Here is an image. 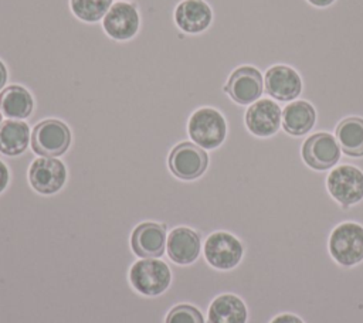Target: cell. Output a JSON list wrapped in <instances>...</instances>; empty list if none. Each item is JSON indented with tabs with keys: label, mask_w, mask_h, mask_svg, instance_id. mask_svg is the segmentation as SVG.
I'll return each instance as SVG.
<instances>
[{
	"label": "cell",
	"mask_w": 363,
	"mask_h": 323,
	"mask_svg": "<svg viewBox=\"0 0 363 323\" xmlns=\"http://www.w3.org/2000/svg\"><path fill=\"white\" fill-rule=\"evenodd\" d=\"M328 252L340 266L352 268L363 261V225L346 221L336 225L328 238Z\"/></svg>",
	"instance_id": "1"
},
{
	"label": "cell",
	"mask_w": 363,
	"mask_h": 323,
	"mask_svg": "<svg viewBox=\"0 0 363 323\" xmlns=\"http://www.w3.org/2000/svg\"><path fill=\"white\" fill-rule=\"evenodd\" d=\"M189 135L197 146L203 149H216L225 139V119L213 108H200L190 116Z\"/></svg>",
	"instance_id": "2"
},
{
	"label": "cell",
	"mask_w": 363,
	"mask_h": 323,
	"mask_svg": "<svg viewBox=\"0 0 363 323\" xmlns=\"http://www.w3.org/2000/svg\"><path fill=\"white\" fill-rule=\"evenodd\" d=\"M329 194L345 208L363 200V171L352 164H340L326 177Z\"/></svg>",
	"instance_id": "3"
},
{
	"label": "cell",
	"mask_w": 363,
	"mask_h": 323,
	"mask_svg": "<svg viewBox=\"0 0 363 323\" xmlns=\"http://www.w3.org/2000/svg\"><path fill=\"white\" fill-rule=\"evenodd\" d=\"M129 278L138 292L146 296H156L167 289L170 283V269L164 262L156 258H142L130 268Z\"/></svg>",
	"instance_id": "4"
},
{
	"label": "cell",
	"mask_w": 363,
	"mask_h": 323,
	"mask_svg": "<svg viewBox=\"0 0 363 323\" xmlns=\"http://www.w3.org/2000/svg\"><path fill=\"white\" fill-rule=\"evenodd\" d=\"M71 143L68 126L57 119L40 122L31 133V147L43 157H57L67 152Z\"/></svg>",
	"instance_id": "5"
},
{
	"label": "cell",
	"mask_w": 363,
	"mask_h": 323,
	"mask_svg": "<svg viewBox=\"0 0 363 323\" xmlns=\"http://www.w3.org/2000/svg\"><path fill=\"white\" fill-rule=\"evenodd\" d=\"M244 255L242 242L230 232H213L204 244V256L207 262L221 271L237 266Z\"/></svg>",
	"instance_id": "6"
},
{
	"label": "cell",
	"mask_w": 363,
	"mask_h": 323,
	"mask_svg": "<svg viewBox=\"0 0 363 323\" xmlns=\"http://www.w3.org/2000/svg\"><path fill=\"white\" fill-rule=\"evenodd\" d=\"M208 164V156L203 147L183 142L172 149L169 154L170 171L182 180H194L200 177Z\"/></svg>",
	"instance_id": "7"
},
{
	"label": "cell",
	"mask_w": 363,
	"mask_h": 323,
	"mask_svg": "<svg viewBox=\"0 0 363 323\" xmlns=\"http://www.w3.org/2000/svg\"><path fill=\"white\" fill-rule=\"evenodd\" d=\"M301 154L311 169L322 171L332 169L339 162L340 146L330 133L319 132L302 143Z\"/></svg>",
	"instance_id": "8"
},
{
	"label": "cell",
	"mask_w": 363,
	"mask_h": 323,
	"mask_svg": "<svg viewBox=\"0 0 363 323\" xmlns=\"http://www.w3.org/2000/svg\"><path fill=\"white\" fill-rule=\"evenodd\" d=\"M224 91L240 105H250L259 99L264 91L261 72L250 65L237 68L228 78Z\"/></svg>",
	"instance_id": "9"
},
{
	"label": "cell",
	"mask_w": 363,
	"mask_h": 323,
	"mask_svg": "<svg viewBox=\"0 0 363 323\" xmlns=\"http://www.w3.org/2000/svg\"><path fill=\"white\" fill-rule=\"evenodd\" d=\"M28 178L33 188L41 194H54L65 183V166L55 157H38L28 170Z\"/></svg>",
	"instance_id": "10"
},
{
	"label": "cell",
	"mask_w": 363,
	"mask_h": 323,
	"mask_svg": "<svg viewBox=\"0 0 363 323\" xmlns=\"http://www.w3.org/2000/svg\"><path fill=\"white\" fill-rule=\"evenodd\" d=\"M282 123V110L271 99L255 101L245 113L248 130L259 137H268L278 132Z\"/></svg>",
	"instance_id": "11"
},
{
	"label": "cell",
	"mask_w": 363,
	"mask_h": 323,
	"mask_svg": "<svg viewBox=\"0 0 363 323\" xmlns=\"http://www.w3.org/2000/svg\"><path fill=\"white\" fill-rule=\"evenodd\" d=\"M166 227L156 222H142L130 238L133 252L140 258H159L166 246Z\"/></svg>",
	"instance_id": "12"
},
{
	"label": "cell",
	"mask_w": 363,
	"mask_h": 323,
	"mask_svg": "<svg viewBox=\"0 0 363 323\" xmlns=\"http://www.w3.org/2000/svg\"><path fill=\"white\" fill-rule=\"evenodd\" d=\"M265 91L277 101H294L302 89V81L288 65H275L265 74Z\"/></svg>",
	"instance_id": "13"
},
{
	"label": "cell",
	"mask_w": 363,
	"mask_h": 323,
	"mask_svg": "<svg viewBox=\"0 0 363 323\" xmlns=\"http://www.w3.org/2000/svg\"><path fill=\"white\" fill-rule=\"evenodd\" d=\"M104 28L115 40H129L139 28V14L129 3H115L105 14Z\"/></svg>",
	"instance_id": "14"
},
{
	"label": "cell",
	"mask_w": 363,
	"mask_h": 323,
	"mask_svg": "<svg viewBox=\"0 0 363 323\" xmlns=\"http://www.w3.org/2000/svg\"><path fill=\"white\" fill-rule=\"evenodd\" d=\"M200 237L196 231L187 227L174 228L166 241L169 258L180 265L191 264L200 254Z\"/></svg>",
	"instance_id": "15"
},
{
	"label": "cell",
	"mask_w": 363,
	"mask_h": 323,
	"mask_svg": "<svg viewBox=\"0 0 363 323\" xmlns=\"http://www.w3.org/2000/svg\"><path fill=\"white\" fill-rule=\"evenodd\" d=\"M211 8L203 0H183L174 11V20L186 33H200L211 23Z\"/></svg>",
	"instance_id": "16"
},
{
	"label": "cell",
	"mask_w": 363,
	"mask_h": 323,
	"mask_svg": "<svg viewBox=\"0 0 363 323\" xmlns=\"http://www.w3.org/2000/svg\"><path fill=\"white\" fill-rule=\"evenodd\" d=\"M247 319L244 300L233 293L217 296L208 307V323H247Z\"/></svg>",
	"instance_id": "17"
},
{
	"label": "cell",
	"mask_w": 363,
	"mask_h": 323,
	"mask_svg": "<svg viewBox=\"0 0 363 323\" xmlns=\"http://www.w3.org/2000/svg\"><path fill=\"white\" fill-rule=\"evenodd\" d=\"M315 108L306 101H294L284 108L282 126L292 136L306 135L315 125Z\"/></svg>",
	"instance_id": "18"
},
{
	"label": "cell",
	"mask_w": 363,
	"mask_h": 323,
	"mask_svg": "<svg viewBox=\"0 0 363 323\" xmlns=\"http://www.w3.org/2000/svg\"><path fill=\"white\" fill-rule=\"evenodd\" d=\"M335 135L345 154L352 157L363 156V118L350 116L340 120Z\"/></svg>",
	"instance_id": "19"
},
{
	"label": "cell",
	"mask_w": 363,
	"mask_h": 323,
	"mask_svg": "<svg viewBox=\"0 0 363 323\" xmlns=\"http://www.w3.org/2000/svg\"><path fill=\"white\" fill-rule=\"evenodd\" d=\"M33 96L20 85H10L0 94V109L10 119H24L33 112Z\"/></svg>",
	"instance_id": "20"
},
{
	"label": "cell",
	"mask_w": 363,
	"mask_h": 323,
	"mask_svg": "<svg viewBox=\"0 0 363 323\" xmlns=\"http://www.w3.org/2000/svg\"><path fill=\"white\" fill-rule=\"evenodd\" d=\"M30 140L28 125L21 120L9 119L0 125V152L6 156L21 154Z\"/></svg>",
	"instance_id": "21"
},
{
	"label": "cell",
	"mask_w": 363,
	"mask_h": 323,
	"mask_svg": "<svg viewBox=\"0 0 363 323\" xmlns=\"http://www.w3.org/2000/svg\"><path fill=\"white\" fill-rule=\"evenodd\" d=\"M112 0H71L74 14L88 23L98 21L111 8Z\"/></svg>",
	"instance_id": "22"
},
{
	"label": "cell",
	"mask_w": 363,
	"mask_h": 323,
	"mask_svg": "<svg viewBox=\"0 0 363 323\" xmlns=\"http://www.w3.org/2000/svg\"><path fill=\"white\" fill-rule=\"evenodd\" d=\"M166 323H204V319L201 312L194 306L179 305L169 312Z\"/></svg>",
	"instance_id": "23"
},
{
	"label": "cell",
	"mask_w": 363,
	"mask_h": 323,
	"mask_svg": "<svg viewBox=\"0 0 363 323\" xmlns=\"http://www.w3.org/2000/svg\"><path fill=\"white\" fill-rule=\"evenodd\" d=\"M269 323H305V322L294 313H279L275 317H272Z\"/></svg>",
	"instance_id": "24"
},
{
	"label": "cell",
	"mask_w": 363,
	"mask_h": 323,
	"mask_svg": "<svg viewBox=\"0 0 363 323\" xmlns=\"http://www.w3.org/2000/svg\"><path fill=\"white\" fill-rule=\"evenodd\" d=\"M9 183V169L7 166L0 160V193L6 188Z\"/></svg>",
	"instance_id": "25"
},
{
	"label": "cell",
	"mask_w": 363,
	"mask_h": 323,
	"mask_svg": "<svg viewBox=\"0 0 363 323\" xmlns=\"http://www.w3.org/2000/svg\"><path fill=\"white\" fill-rule=\"evenodd\" d=\"M6 81H7V69H6L4 64L0 61V89L4 88Z\"/></svg>",
	"instance_id": "26"
},
{
	"label": "cell",
	"mask_w": 363,
	"mask_h": 323,
	"mask_svg": "<svg viewBox=\"0 0 363 323\" xmlns=\"http://www.w3.org/2000/svg\"><path fill=\"white\" fill-rule=\"evenodd\" d=\"M309 3H312L313 6H318V7H325V6H329L332 4L335 0H308Z\"/></svg>",
	"instance_id": "27"
},
{
	"label": "cell",
	"mask_w": 363,
	"mask_h": 323,
	"mask_svg": "<svg viewBox=\"0 0 363 323\" xmlns=\"http://www.w3.org/2000/svg\"><path fill=\"white\" fill-rule=\"evenodd\" d=\"M0 125H1V113H0Z\"/></svg>",
	"instance_id": "28"
}]
</instances>
